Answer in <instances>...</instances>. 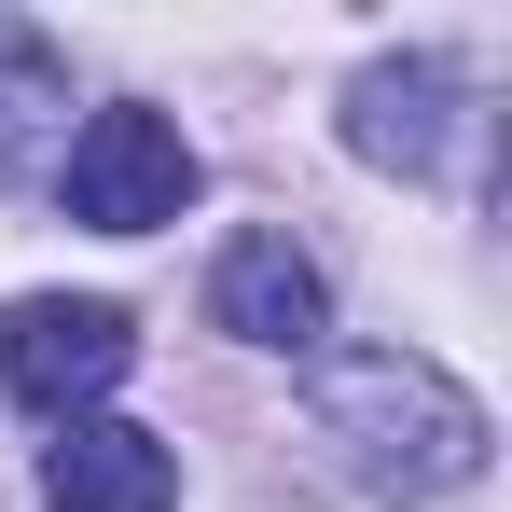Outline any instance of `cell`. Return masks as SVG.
Masks as SVG:
<instances>
[{"instance_id": "6da1fadb", "label": "cell", "mask_w": 512, "mask_h": 512, "mask_svg": "<svg viewBox=\"0 0 512 512\" xmlns=\"http://www.w3.org/2000/svg\"><path fill=\"white\" fill-rule=\"evenodd\" d=\"M319 443L374 499H457L485 471V402L416 346H333L319 360Z\"/></svg>"}, {"instance_id": "7a4b0ae2", "label": "cell", "mask_w": 512, "mask_h": 512, "mask_svg": "<svg viewBox=\"0 0 512 512\" xmlns=\"http://www.w3.org/2000/svg\"><path fill=\"white\" fill-rule=\"evenodd\" d=\"M194 139H180L167 111H139V97H111V111H84L70 125V153H56V208L84 222V236H153V222H180L194 208Z\"/></svg>"}, {"instance_id": "3957f363", "label": "cell", "mask_w": 512, "mask_h": 512, "mask_svg": "<svg viewBox=\"0 0 512 512\" xmlns=\"http://www.w3.org/2000/svg\"><path fill=\"white\" fill-rule=\"evenodd\" d=\"M125 360H139V333H125V305H97V291H28L14 305V333H0V374H14V402L28 416H84V402H111L125 388Z\"/></svg>"}, {"instance_id": "277c9868", "label": "cell", "mask_w": 512, "mask_h": 512, "mask_svg": "<svg viewBox=\"0 0 512 512\" xmlns=\"http://www.w3.org/2000/svg\"><path fill=\"white\" fill-rule=\"evenodd\" d=\"M180 499V443L139 416H70L42 443V512H167Z\"/></svg>"}, {"instance_id": "5b68a950", "label": "cell", "mask_w": 512, "mask_h": 512, "mask_svg": "<svg viewBox=\"0 0 512 512\" xmlns=\"http://www.w3.org/2000/svg\"><path fill=\"white\" fill-rule=\"evenodd\" d=\"M208 319H222L236 346H291V360H319V333H333V277L291 250V236H236L222 277H208Z\"/></svg>"}, {"instance_id": "8992f818", "label": "cell", "mask_w": 512, "mask_h": 512, "mask_svg": "<svg viewBox=\"0 0 512 512\" xmlns=\"http://www.w3.org/2000/svg\"><path fill=\"white\" fill-rule=\"evenodd\" d=\"M443 97H457L443 56H374V70L346 84V153H360V167L429 180V167H443Z\"/></svg>"}, {"instance_id": "52a82bcc", "label": "cell", "mask_w": 512, "mask_h": 512, "mask_svg": "<svg viewBox=\"0 0 512 512\" xmlns=\"http://www.w3.org/2000/svg\"><path fill=\"white\" fill-rule=\"evenodd\" d=\"M56 111V56L28 28H0V153H28V125Z\"/></svg>"}]
</instances>
